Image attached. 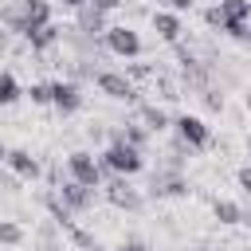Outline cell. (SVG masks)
Listing matches in <instances>:
<instances>
[{"instance_id": "24", "label": "cell", "mask_w": 251, "mask_h": 251, "mask_svg": "<svg viewBox=\"0 0 251 251\" xmlns=\"http://www.w3.org/2000/svg\"><path fill=\"white\" fill-rule=\"evenodd\" d=\"M67 235H71V239H75V243H78V247H82V251H86V247H90V243H94V235H90V231H82V227H75V224H71V227H67Z\"/></svg>"}, {"instance_id": "26", "label": "cell", "mask_w": 251, "mask_h": 251, "mask_svg": "<svg viewBox=\"0 0 251 251\" xmlns=\"http://www.w3.org/2000/svg\"><path fill=\"white\" fill-rule=\"evenodd\" d=\"M161 4H165L169 12H176V16H180V12H192V4H196V0H161Z\"/></svg>"}, {"instance_id": "6", "label": "cell", "mask_w": 251, "mask_h": 251, "mask_svg": "<svg viewBox=\"0 0 251 251\" xmlns=\"http://www.w3.org/2000/svg\"><path fill=\"white\" fill-rule=\"evenodd\" d=\"M102 192H106V200L114 204V208H126V212H141V192L129 184V176H114V180H106L102 184Z\"/></svg>"}, {"instance_id": "16", "label": "cell", "mask_w": 251, "mask_h": 251, "mask_svg": "<svg viewBox=\"0 0 251 251\" xmlns=\"http://www.w3.org/2000/svg\"><path fill=\"white\" fill-rule=\"evenodd\" d=\"M216 8L224 20H239V24L251 20V0H216Z\"/></svg>"}, {"instance_id": "34", "label": "cell", "mask_w": 251, "mask_h": 251, "mask_svg": "<svg viewBox=\"0 0 251 251\" xmlns=\"http://www.w3.org/2000/svg\"><path fill=\"white\" fill-rule=\"evenodd\" d=\"M86 251H102V247H98V243H90V247H86Z\"/></svg>"}, {"instance_id": "17", "label": "cell", "mask_w": 251, "mask_h": 251, "mask_svg": "<svg viewBox=\"0 0 251 251\" xmlns=\"http://www.w3.org/2000/svg\"><path fill=\"white\" fill-rule=\"evenodd\" d=\"M212 216L220 224H243V208L235 200H212Z\"/></svg>"}, {"instance_id": "21", "label": "cell", "mask_w": 251, "mask_h": 251, "mask_svg": "<svg viewBox=\"0 0 251 251\" xmlns=\"http://www.w3.org/2000/svg\"><path fill=\"white\" fill-rule=\"evenodd\" d=\"M0 243L4 247H20L24 243V227L16 220H0Z\"/></svg>"}, {"instance_id": "25", "label": "cell", "mask_w": 251, "mask_h": 251, "mask_svg": "<svg viewBox=\"0 0 251 251\" xmlns=\"http://www.w3.org/2000/svg\"><path fill=\"white\" fill-rule=\"evenodd\" d=\"M86 4H94L98 12H106V16H110V12H118V8L126 4V0H86Z\"/></svg>"}, {"instance_id": "11", "label": "cell", "mask_w": 251, "mask_h": 251, "mask_svg": "<svg viewBox=\"0 0 251 251\" xmlns=\"http://www.w3.org/2000/svg\"><path fill=\"white\" fill-rule=\"evenodd\" d=\"M153 31H157V39H165V43H180L184 24H180V16H176V12L157 8V12H153Z\"/></svg>"}, {"instance_id": "13", "label": "cell", "mask_w": 251, "mask_h": 251, "mask_svg": "<svg viewBox=\"0 0 251 251\" xmlns=\"http://www.w3.org/2000/svg\"><path fill=\"white\" fill-rule=\"evenodd\" d=\"M137 122H141L149 133H161V129L173 126V118H169L161 106H153V102H137Z\"/></svg>"}, {"instance_id": "2", "label": "cell", "mask_w": 251, "mask_h": 251, "mask_svg": "<svg viewBox=\"0 0 251 251\" xmlns=\"http://www.w3.org/2000/svg\"><path fill=\"white\" fill-rule=\"evenodd\" d=\"M102 47L118 59H137L141 55V35L129 27V24H118V27H106L102 31Z\"/></svg>"}, {"instance_id": "27", "label": "cell", "mask_w": 251, "mask_h": 251, "mask_svg": "<svg viewBox=\"0 0 251 251\" xmlns=\"http://www.w3.org/2000/svg\"><path fill=\"white\" fill-rule=\"evenodd\" d=\"M204 24H208V27H216V31H220V24H224V16H220V8H216V4H212V8H208V12H204Z\"/></svg>"}, {"instance_id": "29", "label": "cell", "mask_w": 251, "mask_h": 251, "mask_svg": "<svg viewBox=\"0 0 251 251\" xmlns=\"http://www.w3.org/2000/svg\"><path fill=\"white\" fill-rule=\"evenodd\" d=\"M204 102H208V110H224V94H216V90H204Z\"/></svg>"}, {"instance_id": "20", "label": "cell", "mask_w": 251, "mask_h": 251, "mask_svg": "<svg viewBox=\"0 0 251 251\" xmlns=\"http://www.w3.org/2000/svg\"><path fill=\"white\" fill-rule=\"evenodd\" d=\"M20 94H24V90H20L16 75H12V71H0V106H12Z\"/></svg>"}, {"instance_id": "12", "label": "cell", "mask_w": 251, "mask_h": 251, "mask_svg": "<svg viewBox=\"0 0 251 251\" xmlns=\"http://www.w3.org/2000/svg\"><path fill=\"white\" fill-rule=\"evenodd\" d=\"M0 24H4V31L24 35V31H27V0H12V4H4V8H0Z\"/></svg>"}, {"instance_id": "15", "label": "cell", "mask_w": 251, "mask_h": 251, "mask_svg": "<svg viewBox=\"0 0 251 251\" xmlns=\"http://www.w3.org/2000/svg\"><path fill=\"white\" fill-rule=\"evenodd\" d=\"M24 39L31 43V51H39V55H43V51H51V47H55V43L63 39V27H59V24H43V27L27 31Z\"/></svg>"}, {"instance_id": "19", "label": "cell", "mask_w": 251, "mask_h": 251, "mask_svg": "<svg viewBox=\"0 0 251 251\" xmlns=\"http://www.w3.org/2000/svg\"><path fill=\"white\" fill-rule=\"evenodd\" d=\"M149 137H153V133H149L141 122H126V126H122V141H126V145H133V149H145V145H149Z\"/></svg>"}, {"instance_id": "35", "label": "cell", "mask_w": 251, "mask_h": 251, "mask_svg": "<svg viewBox=\"0 0 251 251\" xmlns=\"http://www.w3.org/2000/svg\"><path fill=\"white\" fill-rule=\"evenodd\" d=\"M243 43H247V47H251V31H247V35H243Z\"/></svg>"}, {"instance_id": "18", "label": "cell", "mask_w": 251, "mask_h": 251, "mask_svg": "<svg viewBox=\"0 0 251 251\" xmlns=\"http://www.w3.org/2000/svg\"><path fill=\"white\" fill-rule=\"evenodd\" d=\"M43 24H51V4L47 0H27V31H35V27H43ZM24 31V35H27Z\"/></svg>"}, {"instance_id": "5", "label": "cell", "mask_w": 251, "mask_h": 251, "mask_svg": "<svg viewBox=\"0 0 251 251\" xmlns=\"http://www.w3.org/2000/svg\"><path fill=\"white\" fill-rule=\"evenodd\" d=\"M94 86H98L106 98H114V102H137V86H133L129 75H122V71H98V75H94Z\"/></svg>"}, {"instance_id": "32", "label": "cell", "mask_w": 251, "mask_h": 251, "mask_svg": "<svg viewBox=\"0 0 251 251\" xmlns=\"http://www.w3.org/2000/svg\"><path fill=\"white\" fill-rule=\"evenodd\" d=\"M82 4H86V0H63V8H71V12H75V8H82Z\"/></svg>"}, {"instance_id": "37", "label": "cell", "mask_w": 251, "mask_h": 251, "mask_svg": "<svg viewBox=\"0 0 251 251\" xmlns=\"http://www.w3.org/2000/svg\"><path fill=\"white\" fill-rule=\"evenodd\" d=\"M247 157H251V141H247Z\"/></svg>"}, {"instance_id": "3", "label": "cell", "mask_w": 251, "mask_h": 251, "mask_svg": "<svg viewBox=\"0 0 251 251\" xmlns=\"http://www.w3.org/2000/svg\"><path fill=\"white\" fill-rule=\"evenodd\" d=\"M173 129H176V137H180L192 153L212 145V129H208V122L196 118V114H180V118H173Z\"/></svg>"}, {"instance_id": "10", "label": "cell", "mask_w": 251, "mask_h": 251, "mask_svg": "<svg viewBox=\"0 0 251 251\" xmlns=\"http://www.w3.org/2000/svg\"><path fill=\"white\" fill-rule=\"evenodd\" d=\"M149 192H153V196H188V180H184L176 169H165V173H153Z\"/></svg>"}, {"instance_id": "8", "label": "cell", "mask_w": 251, "mask_h": 251, "mask_svg": "<svg viewBox=\"0 0 251 251\" xmlns=\"http://www.w3.org/2000/svg\"><path fill=\"white\" fill-rule=\"evenodd\" d=\"M55 196H59V200H63V208H67V212H75V216H78V212H86V208L94 204V188H86V184H78V180H71V176L55 188Z\"/></svg>"}, {"instance_id": "9", "label": "cell", "mask_w": 251, "mask_h": 251, "mask_svg": "<svg viewBox=\"0 0 251 251\" xmlns=\"http://www.w3.org/2000/svg\"><path fill=\"white\" fill-rule=\"evenodd\" d=\"M106 27H110V24H106V12H98L94 4H82V8H75V31H78V35H86V39H98Z\"/></svg>"}, {"instance_id": "36", "label": "cell", "mask_w": 251, "mask_h": 251, "mask_svg": "<svg viewBox=\"0 0 251 251\" xmlns=\"http://www.w3.org/2000/svg\"><path fill=\"white\" fill-rule=\"evenodd\" d=\"M247 110H251V90H247Z\"/></svg>"}, {"instance_id": "28", "label": "cell", "mask_w": 251, "mask_h": 251, "mask_svg": "<svg viewBox=\"0 0 251 251\" xmlns=\"http://www.w3.org/2000/svg\"><path fill=\"white\" fill-rule=\"evenodd\" d=\"M235 180H239V188H243V192L251 196V165H243V169L235 173Z\"/></svg>"}, {"instance_id": "33", "label": "cell", "mask_w": 251, "mask_h": 251, "mask_svg": "<svg viewBox=\"0 0 251 251\" xmlns=\"http://www.w3.org/2000/svg\"><path fill=\"white\" fill-rule=\"evenodd\" d=\"M0 161H8V145L4 141H0Z\"/></svg>"}, {"instance_id": "30", "label": "cell", "mask_w": 251, "mask_h": 251, "mask_svg": "<svg viewBox=\"0 0 251 251\" xmlns=\"http://www.w3.org/2000/svg\"><path fill=\"white\" fill-rule=\"evenodd\" d=\"M118 251H153V247H149V243H141V239H126Z\"/></svg>"}, {"instance_id": "7", "label": "cell", "mask_w": 251, "mask_h": 251, "mask_svg": "<svg viewBox=\"0 0 251 251\" xmlns=\"http://www.w3.org/2000/svg\"><path fill=\"white\" fill-rule=\"evenodd\" d=\"M51 106H55L59 114H75V110H82V86H78L75 78H59V82H51Z\"/></svg>"}, {"instance_id": "4", "label": "cell", "mask_w": 251, "mask_h": 251, "mask_svg": "<svg viewBox=\"0 0 251 251\" xmlns=\"http://www.w3.org/2000/svg\"><path fill=\"white\" fill-rule=\"evenodd\" d=\"M67 173H71V180H78V184H86V188H102V176H106V169H102L86 149H75V153L67 157Z\"/></svg>"}, {"instance_id": "22", "label": "cell", "mask_w": 251, "mask_h": 251, "mask_svg": "<svg viewBox=\"0 0 251 251\" xmlns=\"http://www.w3.org/2000/svg\"><path fill=\"white\" fill-rule=\"evenodd\" d=\"M24 94H27L35 106H51V82H31Z\"/></svg>"}, {"instance_id": "31", "label": "cell", "mask_w": 251, "mask_h": 251, "mask_svg": "<svg viewBox=\"0 0 251 251\" xmlns=\"http://www.w3.org/2000/svg\"><path fill=\"white\" fill-rule=\"evenodd\" d=\"M8 35H12V31H0V55L8 51Z\"/></svg>"}, {"instance_id": "23", "label": "cell", "mask_w": 251, "mask_h": 251, "mask_svg": "<svg viewBox=\"0 0 251 251\" xmlns=\"http://www.w3.org/2000/svg\"><path fill=\"white\" fill-rule=\"evenodd\" d=\"M55 227H59V224H55V220H51V224H43V227H39V247H43V251H63V243H59V239H55Z\"/></svg>"}, {"instance_id": "1", "label": "cell", "mask_w": 251, "mask_h": 251, "mask_svg": "<svg viewBox=\"0 0 251 251\" xmlns=\"http://www.w3.org/2000/svg\"><path fill=\"white\" fill-rule=\"evenodd\" d=\"M98 165H102L106 173H118V176H133V173H141V169H145V157H141V149H133V145H126V141L118 137V141H110V145L102 149Z\"/></svg>"}, {"instance_id": "14", "label": "cell", "mask_w": 251, "mask_h": 251, "mask_svg": "<svg viewBox=\"0 0 251 251\" xmlns=\"http://www.w3.org/2000/svg\"><path fill=\"white\" fill-rule=\"evenodd\" d=\"M16 176H24V180H35L39 176V161L27 153V149H8V161H4Z\"/></svg>"}]
</instances>
